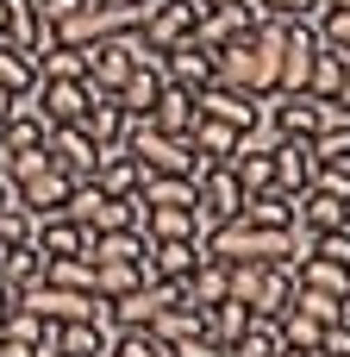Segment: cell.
<instances>
[{
    "label": "cell",
    "mask_w": 350,
    "mask_h": 357,
    "mask_svg": "<svg viewBox=\"0 0 350 357\" xmlns=\"http://www.w3.org/2000/svg\"><path fill=\"white\" fill-rule=\"evenodd\" d=\"M125 151H132V163H138L144 176H200V169H207L188 138H169V132H157L150 119H132V126H125Z\"/></svg>",
    "instance_id": "cell-1"
},
{
    "label": "cell",
    "mask_w": 350,
    "mask_h": 357,
    "mask_svg": "<svg viewBox=\"0 0 350 357\" xmlns=\"http://www.w3.org/2000/svg\"><path fill=\"white\" fill-rule=\"evenodd\" d=\"M19 307H31L38 320H50V326H75V320H106V301L100 295H88V289H56V282H25L19 289Z\"/></svg>",
    "instance_id": "cell-2"
},
{
    "label": "cell",
    "mask_w": 350,
    "mask_h": 357,
    "mask_svg": "<svg viewBox=\"0 0 350 357\" xmlns=\"http://www.w3.org/2000/svg\"><path fill=\"white\" fill-rule=\"evenodd\" d=\"M194 213H200V226H225L244 213V188H238L232 163H207L194 176Z\"/></svg>",
    "instance_id": "cell-3"
},
{
    "label": "cell",
    "mask_w": 350,
    "mask_h": 357,
    "mask_svg": "<svg viewBox=\"0 0 350 357\" xmlns=\"http://www.w3.org/2000/svg\"><path fill=\"white\" fill-rule=\"evenodd\" d=\"M263 119L276 126V138H319L326 126H332V100H313V94H276L269 107H263Z\"/></svg>",
    "instance_id": "cell-4"
},
{
    "label": "cell",
    "mask_w": 350,
    "mask_h": 357,
    "mask_svg": "<svg viewBox=\"0 0 350 357\" xmlns=\"http://www.w3.org/2000/svg\"><path fill=\"white\" fill-rule=\"evenodd\" d=\"M194 100H200L207 119H219V126H232V132H257V126H263V107H269V100L244 94V88H225V82H207Z\"/></svg>",
    "instance_id": "cell-5"
},
{
    "label": "cell",
    "mask_w": 350,
    "mask_h": 357,
    "mask_svg": "<svg viewBox=\"0 0 350 357\" xmlns=\"http://www.w3.org/2000/svg\"><path fill=\"white\" fill-rule=\"evenodd\" d=\"M44 151H50V169H63L69 182H88L94 163H100V144H94L81 126H56V132L44 138Z\"/></svg>",
    "instance_id": "cell-6"
},
{
    "label": "cell",
    "mask_w": 350,
    "mask_h": 357,
    "mask_svg": "<svg viewBox=\"0 0 350 357\" xmlns=\"http://www.w3.org/2000/svg\"><path fill=\"white\" fill-rule=\"evenodd\" d=\"M163 82H169V88L200 94V88L213 82V50H207V44H194V38L169 44V50H163Z\"/></svg>",
    "instance_id": "cell-7"
},
{
    "label": "cell",
    "mask_w": 350,
    "mask_h": 357,
    "mask_svg": "<svg viewBox=\"0 0 350 357\" xmlns=\"http://www.w3.org/2000/svg\"><path fill=\"white\" fill-rule=\"evenodd\" d=\"M163 88H169V82H163V56H157V50H144V56L132 63V75L119 82V94H113V100H119L132 119H144V113L157 107V94H163Z\"/></svg>",
    "instance_id": "cell-8"
},
{
    "label": "cell",
    "mask_w": 350,
    "mask_h": 357,
    "mask_svg": "<svg viewBox=\"0 0 350 357\" xmlns=\"http://www.w3.org/2000/svg\"><path fill=\"white\" fill-rule=\"evenodd\" d=\"M294 226H301L307 238L338 232V226H350V201L344 195H326V188H301V195H294Z\"/></svg>",
    "instance_id": "cell-9"
},
{
    "label": "cell",
    "mask_w": 350,
    "mask_h": 357,
    "mask_svg": "<svg viewBox=\"0 0 350 357\" xmlns=\"http://www.w3.org/2000/svg\"><path fill=\"white\" fill-rule=\"evenodd\" d=\"M31 100H38V113H44L50 126H75V119L88 113L94 88H88V82H38V88H31Z\"/></svg>",
    "instance_id": "cell-10"
},
{
    "label": "cell",
    "mask_w": 350,
    "mask_h": 357,
    "mask_svg": "<svg viewBox=\"0 0 350 357\" xmlns=\"http://www.w3.org/2000/svg\"><path fill=\"white\" fill-rule=\"evenodd\" d=\"M69 176L63 169H38V176H25V182H13V195H19V207L31 213V220H44V213H56L63 201H69Z\"/></svg>",
    "instance_id": "cell-11"
},
{
    "label": "cell",
    "mask_w": 350,
    "mask_h": 357,
    "mask_svg": "<svg viewBox=\"0 0 350 357\" xmlns=\"http://www.w3.org/2000/svg\"><path fill=\"white\" fill-rule=\"evenodd\" d=\"M119 326L113 320H75V326H56V351L63 357H113Z\"/></svg>",
    "instance_id": "cell-12"
},
{
    "label": "cell",
    "mask_w": 350,
    "mask_h": 357,
    "mask_svg": "<svg viewBox=\"0 0 350 357\" xmlns=\"http://www.w3.org/2000/svg\"><path fill=\"white\" fill-rule=\"evenodd\" d=\"M144 119H150L157 132H169V138H188V132L200 126V100H194L188 88H163V94H157V107H150Z\"/></svg>",
    "instance_id": "cell-13"
},
{
    "label": "cell",
    "mask_w": 350,
    "mask_h": 357,
    "mask_svg": "<svg viewBox=\"0 0 350 357\" xmlns=\"http://www.w3.org/2000/svg\"><path fill=\"white\" fill-rule=\"evenodd\" d=\"M269 163H276V188H288V195H301L313 182V144L307 138H276Z\"/></svg>",
    "instance_id": "cell-14"
},
{
    "label": "cell",
    "mask_w": 350,
    "mask_h": 357,
    "mask_svg": "<svg viewBox=\"0 0 350 357\" xmlns=\"http://www.w3.org/2000/svg\"><path fill=\"white\" fill-rule=\"evenodd\" d=\"M75 126H81V132H88L100 151H106V144H125V126H132V113H125L113 94H94V100H88V113H81Z\"/></svg>",
    "instance_id": "cell-15"
},
{
    "label": "cell",
    "mask_w": 350,
    "mask_h": 357,
    "mask_svg": "<svg viewBox=\"0 0 350 357\" xmlns=\"http://www.w3.org/2000/svg\"><path fill=\"white\" fill-rule=\"evenodd\" d=\"M294 264H263V276H257V295H250V314L257 320H276L288 301H294Z\"/></svg>",
    "instance_id": "cell-16"
},
{
    "label": "cell",
    "mask_w": 350,
    "mask_h": 357,
    "mask_svg": "<svg viewBox=\"0 0 350 357\" xmlns=\"http://www.w3.org/2000/svg\"><path fill=\"white\" fill-rule=\"evenodd\" d=\"M138 176H144V169L132 163V151H125V144H106L88 182H94L100 195H138Z\"/></svg>",
    "instance_id": "cell-17"
},
{
    "label": "cell",
    "mask_w": 350,
    "mask_h": 357,
    "mask_svg": "<svg viewBox=\"0 0 350 357\" xmlns=\"http://www.w3.org/2000/svg\"><path fill=\"white\" fill-rule=\"evenodd\" d=\"M200 257H207V251H200V238H157V245H150V276L182 282Z\"/></svg>",
    "instance_id": "cell-18"
},
{
    "label": "cell",
    "mask_w": 350,
    "mask_h": 357,
    "mask_svg": "<svg viewBox=\"0 0 350 357\" xmlns=\"http://www.w3.org/2000/svg\"><path fill=\"white\" fill-rule=\"evenodd\" d=\"M244 138H250V132H232V126H219V119H207V113H200V126L188 132V144H194L200 163H225V157H238Z\"/></svg>",
    "instance_id": "cell-19"
},
{
    "label": "cell",
    "mask_w": 350,
    "mask_h": 357,
    "mask_svg": "<svg viewBox=\"0 0 350 357\" xmlns=\"http://www.w3.org/2000/svg\"><path fill=\"white\" fill-rule=\"evenodd\" d=\"M88 257H94V264H144V257H150V238L132 232V226H125V232H94V238H88Z\"/></svg>",
    "instance_id": "cell-20"
},
{
    "label": "cell",
    "mask_w": 350,
    "mask_h": 357,
    "mask_svg": "<svg viewBox=\"0 0 350 357\" xmlns=\"http://www.w3.org/2000/svg\"><path fill=\"white\" fill-rule=\"evenodd\" d=\"M6 44H19L31 56L50 44V25L38 19V0H6Z\"/></svg>",
    "instance_id": "cell-21"
},
{
    "label": "cell",
    "mask_w": 350,
    "mask_h": 357,
    "mask_svg": "<svg viewBox=\"0 0 350 357\" xmlns=\"http://www.w3.org/2000/svg\"><path fill=\"white\" fill-rule=\"evenodd\" d=\"M207 226H200V213L194 207H144V238L157 245V238H200Z\"/></svg>",
    "instance_id": "cell-22"
},
{
    "label": "cell",
    "mask_w": 350,
    "mask_h": 357,
    "mask_svg": "<svg viewBox=\"0 0 350 357\" xmlns=\"http://www.w3.org/2000/svg\"><path fill=\"white\" fill-rule=\"evenodd\" d=\"M138 282H150V257L144 264H94V295L100 301H125Z\"/></svg>",
    "instance_id": "cell-23"
},
{
    "label": "cell",
    "mask_w": 350,
    "mask_h": 357,
    "mask_svg": "<svg viewBox=\"0 0 350 357\" xmlns=\"http://www.w3.org/2000/svg\"><path fill=\"white\" fill-rule=\"evenodd\" d=\"M144 207H194V176H138Z\"/></svg>",
    "instance_id": "cell-24"
},
{
    "label": "cell",
    "mask_w": 350,
    "mask_h": 357,
    "mask_svg": "<svg viewBox=\"0 0 350 357\" xmlns=\"http://www.w3.org/2000/svg\"><path fill=\"white\" fill-rule=\"evenodd\" d=\"M250 226H294V195L288 188H263V195H244V213Z\"/></svg>",
    "instance_id": "cell-25"
},
{
    "label": "cell",
    "mask_w": 350,
    "mask_h": 357,
    "mask_svg": "<svg viewBox=\"0 0 350 357\" xmlns=\"http://www.w3.org/2000/svg\"><path fill=\"white\" fill-rule=\"evenodd\" d=\"M38 276H44V251H38L31 238H19V245H0V282L25 289V282H38Z\"/></svg>",
    "instance_id": "cell-26"
},
{
    "label": "cell",
    "mask_w": 350,
    "mask_h": 357,
    "mask_svg": "<svg viewBox=\"0 0 350 357\" xmlns=\"http://www.w3.org/2000/svg\"><path fill=\"white\" fill-rule=\"evenodd\" d=\"M0 88H13V94L38 88V56L19 50V44H6V38H0Z\"/></svg>",
    "instance_id": "cell-27"
},
{
    "label": "cell",
    "mask_w": 350,
    "mask_h": 357,
    "mask_svg": "<svg viewBox=\"0 0 350 357\" xmlns=\"http://www.w3.org/2000/svg\"><path fill=\"white\" fill-rule=\"evenodd\" d=\"M294 282H301V289H326V295H338V301H350V270H344V264H326V257H307V264L294 270Z\"/></svg>",
    "instance_id": "cell-28"
},
{
    "label": "cell",
    "mask_w": 350,
    "mask_h": 357,
    "mask_svg": "<svg viewBox=\"0 0 350 357\" xmlns=\"http://www.w3.org/2000/svg\"><path fill=\"white\" fill-rule=\"evenodd\" d=\"M150 333H157L163 345H182V339H194V333H200V307H188V301H169V307L150 320Z\"/></svg>",
    "instance_id": "cell-29"
},
{
    "label": "cell",
    "mask_w": 350,
    "mask_h": 357,
    "mask_svg": "<svg viewBox=\"0 0 350 357\" xmlns=\"http://www.w3.org/2000/svg\"><path fill=\"white\" fill-rule=\"evenodd\" d=\"M313 31H319V44H326V50L350 56V6H326V0H319V13H313Z\"/></svg>",
    "instance_id": "cell-30"
},
{
    "label": "cell",
    "mask_w": 350,
    "mask_h": 357,
    "mask_svg": "<svg viewBox=\"0 0 350 357\" xmlns=\"http://www.w3.org/2000/svg\"><path fill=\"white\" fill-rule=\"evenodd\" d=\"M38 82H81V50L44 44V50H38Z\"/></svg>",
    "instance_id": "cell-31"
},
{
    "label": "cell",
    "mask_w": 350,
    "mask_h": 357,
    "mask_svg": "<svg viewBox=\"0 0 350 357\" xmlns=\"http://www.w3.org/2000/svg\"><path fill=\"white\" fill-rule=\"evenodd\" d=\"M44 282H56V289H88V295H94V257H44Z\"/></svg>",
    "instance_id": "cell-32"
},
{
    "label": "cell",
    "mask_w": 350,
    "mask_h": 357,
    "mask_svg": "<svg viewBox=\"0 0 350 357\" xmlns=\"http://www.w3.org/2000/svg\"><path fill=\"white\" fill-rule=\"evenodd\" d=\"M113 351H119V357H169V345H163L150 326H132V333L113 339Z\"/></svg>",
    "instance_id": "cell-33"
},
{
    "label": "cell",
    "mask_w": 350,
    "mask_h": 357,
    "mask_svg": "<svg viewBox=\"0 0 350 357\" xmlns=\"http://www.w3.org/2000/svg\"><path fill=\"white\" fill-rule=\"evenodd\" d=\"M38 333H44V320H38L31 307H13V314H0V339H13V345H38Z\"/></svg>",
    "instance_id": "cell-34"
},
{
    "label": "cell",
    "mask_w": 350,
    "mask_h": 357,
    "mask_svg": "<svg viewBox=\"0 0 350 357\" xmlns=\"http://www.w3.org/2000/svg\"><path fill=\"white\" fill-rule=\"evenodd\" d=\"M38 169H50V151H44V144H31V151H13V157H6V182H25V176H38Z\"/></svg>",
    "instance_id": "cell-35"
},
{
    "label": "cell",
    "mask_w": 350,
    "mask_h": 357,
    "mask_svg": "<svg viewBox=\"0 0 350 357\" xmlns=\"http://www.w3.org/2000/svg\"><path fill=\"white\" fill-rule=\"evenodd\" d=\"M313 257L344 264V270H350V226H338V232H319V238H313Z\"/></svg>",
    "instance_id": "cell-36"
},
{
    "label": "cell",
    "mask_w": 350,
    "mask_h": 357,
    "mask_svg": "<svg viewBox=\"0 0 350 357\" xmlns=\"http://www.w3.org/2000/svg\"><path fill=\"white\" fill-rule=\"evenodd\" d=\"M19 238H31V213L25 207H0V245H19Z\"/></svg>",
    "instance_id": "cell-37"
},
{
    "label": "cell",
    "mask_w": 350,
    "mask_h": 357,
    "mask_svg": "<svg viewBox=\"0 0 350 357\" xmlns=\"http://www.w3.org/2000/svg\"><path fill=\"white\" fill-rule=\"evenodd\" d=\"M263 6V19H313L319 13V0H257Z\"/></svg>",
    "instance_id": "cell-38"
},
{
    "label": "cell",
    "mask_w": 350,
    "mask_h": 357,
    "mask_svg": "<svg viewBox=\"0 0 350 357\" xmlns=\"http://www.w3.org/2000/svg\"><path fill=\"white\" fill-rule=\"evenodd\" d=\"M81 6H88V0H38V19H44V25H50V38H56V25H63V19H75Z\"/></svg>",
    "instance_id": "cell-39"
},
{
    "label": "cell",
    "mask_w": 350,
    "mask_h": 357,
    "mask_svg": "<svg viewBox=\"0 0 350 357\" xmlns=\"http://www.w3.org/2000/svg\"><path fill=\"white\" fill-rule=\"evenodd\" d=\"M169 357H225V351H219L213 339H200V333H194V339H182V345H169Z\"/></svg>",
    "instance_id": "cell-40"
},
{
    "label": "cell",
    "mask_w": 350,
    "mask_h": 357,
    "mask_svg": "<svg viewBox=\"0 0 350 357\" xmlns=\"http://www.w3.org/2000/svg\"><path fill=\"white\" fill-rule=\"evenodd\" d=\"M13 307H19V289H13V282H0V314H13Z\"/></svg>",
    "instance_id": "cell-41"
},
{
    "label": "cell",
    "mask_w": 350,
    "mask_h": 357,
    "mask_svg": "<svg viewBox=\"0 0 350 357\" xmlns=\"http://www.w3.org/2000/svg\"><path fill=\"white\" fill-rule=\"evenodd\" d=\"M0 357H38L31 345H13V339H0Z\"/></svg>",
    "instance_id": "cell-42"
},
{
    "label": "cell",
    "mask_w": 350,
    "mask_h": 357,
    "mask_svg": "<svg viewBox=\"0 0 350 357\" xmlns=\"http://www.w3.org/2000/svg\"><path fill=\"white\" fill-rule=\"evenodd\" d=\"M0 207H19V195H13V182H6V169H0Z\"/></svg>",
    "instance_id": "cell-43"
},
{
    "label": "cell",
    "mask_w": 350,
    "mask_h": 357,
    "mask_svg": "<svg viewBox=\"0 0 350 357\" xmlns=\"http://www.w3.org/2000/svg\"><path fill=\"white\" fill-rule=\"evenodd\" d=\"M207 6H244V0H207Z\"/></svg>",
    "instance_id": "cell-44"
},
{
    "label": "cell",
    "mask_w": 350,
    "mask_h": 357,
    "mask_svg": "<svg viewBox=\"0 0 350 357\" xmlns=\"http://www.w3.org/2000/svg\"><path fill=\"white\" fill-rule=\"evenodd\" d=\"M88 6H100V0H88Z\"/></svg>",
    "instance_id": "cell-45"
},
{
    "label": "cell",
    "mask_w": 350,
    "mask_h": 357,
    "mask_svg": "<svg viewBox=\"0 0 350 357\" xmlns=\"http://www.w3.org/2000/svg\"><path fill=\"white\" fill-rule=\"evenodd\" d=\"M113 357H119V351H113Z\"/></svg>",
    "instance_id": "cell-46"
}]
</instances>
